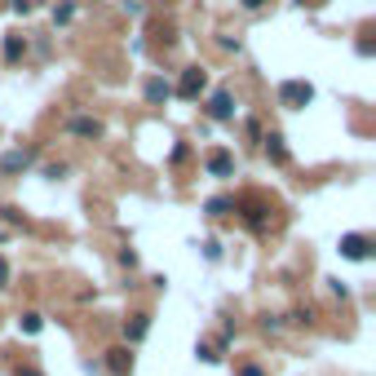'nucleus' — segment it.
<instances>
[{
  "label": "nucleus",
  "mask_w": 376,
  "mask_h": 376,
  "mask_svg": "<svg viewBox=\"0 0 376 376\" xmlns=\"http://www.w3.org/2000/svg\"><path fill=\"white\" fill-rule=\"evenodd\" d=\"M146 97H151V102H164V97H169V85H164V80H151V85H146Z\"/></svg>",
  "instance_id": "obj_13"
},
{
  "label": "nucleus",
  "mask_w": 376,
  "mask_h": 376,
  "mask_svg": "<svg viewBox=\"0 0 376 376\" xmlns=\"http://www.w3.org/2000/svg\"><path fill=\"white\" fill-rule=\"evenodd\" d=\"M204 164H208V173H212V177H231L235 159L226 155V151H208V155H204Z\"/></svg>",
  "instance_id": "obj_5"
},
{
  "label": "nucleus",
  "mask_w": 376,
  "mask_h": 376,
  "mask_svg": "<svg viewBox=\"0 0 376 376\" xmlns=\"http://www.w3.org/2000/svg\"><path fill=\"white\" fill-rule=\"evenodd\" d=\"M124 332H128V341H142L146 332H151V315H133L124 323Z\"/></svg>",
  "instance_id": "obj_10"
},
{
  "label": "nucleus",
  "mask_w": 376,
  "mask_h": 376,
  "mask_svg": "<svg viewBox=\"0 0 376 376\" xmlns=\"http://www.w3.org/2000/svg\"><path fill=\"white\" fill-rule=\"evenodd\" d=\"M67 128H71L75 138H102V120H93V116H75Z\"/></svg>",
  "instance_id": "obj_6"
},
{
  "label": "nucleus",
  "mask_w": 376,
  "mask_h": 376,
  "mask_svg": "<svg viewBox=\"0 0 376 376\" xmlns=\"http://www.w3.org/2000/svg\"><path fill=\"white\" fill-rule=\"evenodd\" d=\"M372 253V243L363 239V235H346V239H341V257H350V261H363Z\"/></svg>",
  "instance_id": "obj_4"
},
{
  "label": "nucleus",
  "mask_w": 376,
  "mask_h": 376,
  "mask_svg": "<svg viewBox=\"0 0 376 376\" xmlns=\"http://www.w3.org/2000/svg\"><path fill=\"white\" fill-rule=\"evenodd\" d=\"M5 284H9V261L0 257V288H5Z\"/></svg>",
  "instance_id": "obj_16"
},
{
  "label": "nucleus",
  "mask_w": 376,
  "mask_h": 376,
  "mask_svg": "<svg viewBox=\"0 0 376 376\" xmlns=\"http://www.w3.org/2000/svg\"><path fill=\"white\" fill-rule=\"evenodd\" d=\"M261 142H266V155L274 159V164H288V146H284L279 133H270V138H261Z\"/></svg>",
  "instance_id": "obj_9"
},
{
  "label": "nucleus",
  "mask_w": 376,
  "mask_h": 376,
  "mask_svg": "<svg viewBox=\"0 0 376 376\" xmlns=\"http://www.w3.org/2000/svg\"><path fill=\"white\" fill-rule=\"evenodd\" d=\"M13 9H18V13H27V9H31V0H13Z\"/></svg>",
  "instance_id": "obj_17"
},
{
  "label": "nucleus",
  "mask_w": 376,
  "mask_h": 376,
  "mask_svg": "<svg viewBox=\"0 0 376 376\" xmlns=\"http://www.w3.org/2000/svg\"><path fill=\"white\" fill-rule=\"evenodd\" d=\"M40 328H44L40 315H23V332H40Z\"/></svg>",
  "instance_id": "obj_15"
},
{
  "label": "nucleus",
  "mask_w": 376,
  "mask_h": 376,
  "mask_svg": "<svg viewBox=\"0 0 376 376\" xmlns=\"http://www.w3.org/2000/svg\"><path fill=\"white\" fill-rule=\"evenodd\" d=\"M208 116H212V120H231V93H226V89H217V93H212Z\"/></svg>",
  "instance_id": "obj_8"
},
{
  "label": "nucleus",
  "mask_w": 376,
  "mask_h": 376,
  "mask_svg": "<svg viewBox=\"0 0 376 376\" xmlns=\"http://www.w3.org/2000/svg\"><path fill=\"white\" fill-rule=\"evenodd\" d=\"M107 372H116V376H128V372H133V354H128L124 346L107 350Z\"/></svg>",
  "instance_id": "obj_3"
},
{
  "label": "nucleus",
  "mask_w": 376,
  "mask_h": 376,
  "mask_svg": "<svg viewBox=\"0 0 376 376\" xmlns=\"http://www.w3.org/2000/svg\"><path fill=\"white\" fill-rule=\"evenodd\" d=\"M239 376H261V368H243V372H239Z\"/></svg>",
  "instance_id": "obj_18"
},
{
  "label": "nucleus",
  "mask_w": 376,
  "mask_h": 376,
  "mask_svg": "<svg viewBox=\"0 0 376 376\" xmlns=\"http://www.w3.org/2000/svg\"><path fill=\"white\" fill-rule=\"evenodd\" d=\"M266 204H261V200H243V217H248V226H253V231H261V226H266Z\"/></svg>",
  "instance_id": "obj_7"
},
{
  "label": "nucleus",
  "mask_w": 376,
  "mask_h": 376,
  "mask_svg": "<svg viewBox=\"0 0 376 376\" xmlns=\"http://www.w3.org/2000/svg\"><path fill=\"white\" fill-rule=\"evenodd\" d=\"M231 208H235V200H231V195H212V200H208V212H212V217H226Z\"/></svg>",
  "instance_id": "obj_12"
},
{
  "label": "nucleus",
  "mask_w": 376,
  "mask_h": 376,
  "mask_svg": "<svg viewBox=\"0 0 376 376\" xmlns=\"http://www.w3.org/2000/svg\"><path fill=\"white\" fill-rule=\"evenodd\" d=\"M204 85H208V75H204L200 67H186V71H182V80H177V93H182V97H190V102H195V97L204 93Z\"/></svg>",
  "instance_id": "obj_2"
},
{
  "label": "nucleus",
  "mask_w": 376,
  "mask_h": 376,
  "mask_svg": "<svg viewBox=\"0 0 376 376\" xmlns=\"http://www.w3.org/2000/svg\"><path fill=\"white\" fill-rule=\"evenodd\" d=\"M5 58H9V62H18V58H23V40H18V36H9V40H5Z\"/></svg>",
  "instance_id": "obj_14"
},
{
  "label": "nucleus",
  "mask_w": 376,
  "mask_h": 376,
  "mask_svg": "<svg viewBox=\"0 0 376 376\" xmlns=\"http://www.w3.org/2000/svg\"><path fill=\"white\" fill-rule=\"evenodd\" d=\"M297 5H315V0H297Z\"/></svg>",
  "instance_id": "obj_21"
},
{
  "label": "nucleus",
  "mask_w": 376,
  "mask_h": 376,
  "mask_svg": "<svg viewBox=\"0 0 376 376\" xmlns=\"http://www.w3.org/2000/svg\"><path fill=\"white\" fill-rule=\"evenodd\" d=\"M18 376H40V372H36V368H23V372H18Z\"/></svg>",
  "instance_id": "obj_20"
},
{
  "label": "nucleus",
  "mask_w": 376,
  "mask_h": 376,
  "mask_svg": "<svg viewBox=\"0 0 376 376\" xmlns=\"http://www.w3.org/2000/svg\"><path fill=\"white\" fill-rule=\"evenodd\" d=\"M310 97H315V89H310L305 80H284V85H279V102H284V107H292V111L305 107Z\"/></svg>",
  "instance_id": "obj_1"
},
{
  "label": "nucleus",
  "mask_w": 376,
  "mask_h": 376,
  "mask_svg": "<svg viewBox=\"0 0 376 376\" xmlns=\"http://www.w3.org/2000/svg\"><path fill=\"white\" fill-rule=\"evenodd\" d=\"M27 164H31L27 151H9L5 159H0V169H5V173H18V169H27Z\"/></svg>",
  "instance_id": "obj_11"
},
{
  "label": "nucleus",
  "mask_w": 376,
  "mask_h": 376,
  "mask_svg": "<svg viewBox=\"0 0 376 376\" xmlns=\"http://www.w3.org/2000/svg\"><path fill=\"white\" fill-rule=\"evenodd\" d=\"M243 5H248V9H261V5H266V0H243Z\"/></svg>",
  "instance_id": "obj_19"
}]
</instances>
